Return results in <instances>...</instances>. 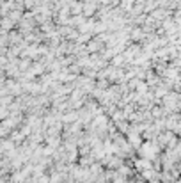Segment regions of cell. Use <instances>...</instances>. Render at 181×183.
<instances>
[{"mask_svg": "<svg viewBox=\"0 0 181 183\" xmlns=\"http://www.w3.org/2000/svg\"><path fill=\"white\" fill-rule=\"evenodd\" d=\"M27 66H30V60H27V59H25V60H21V62H20V68H21V69H25Z\"/></svg>", "mask_w": 181, "mask_h": 183, "instance_id": "obj_1", "label": "cell"}]
</instances>
